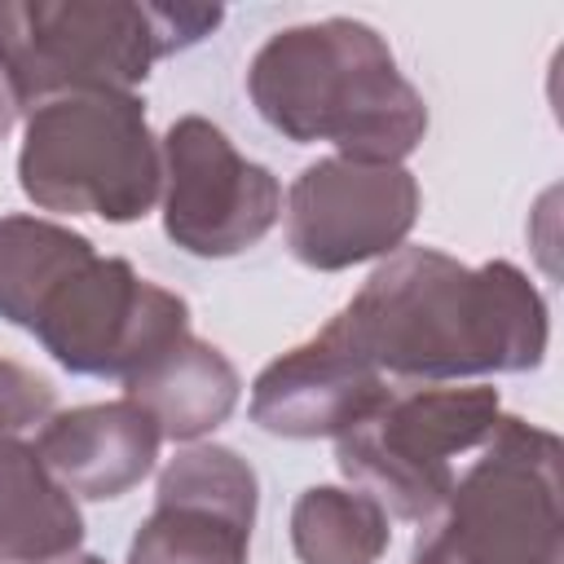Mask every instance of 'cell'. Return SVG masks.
Returning <instances> with one entry per match:
<instances>
[{"mask_svg":"<svg viewBox=\"0 0 564 564\" xmlns=\"http://www.w3.org/2000/svg\"><path fill=\"white\" fill-rule=\"evenodd\" d=\"M352 348L392 379L458 383L524 375L546 357V300L511 260L463 264L436 247H397L335 313Z\"/></svg>","mask_w":564,"mask_h":564,"instance_id":"6da1fadb","label":"cell"},{"mask_svg":"<svg viewBox=\"0 0 564 564\" xmlns=\"http://www.w3.org/2000/svg\"><path fill=\"white\" fill-rule=\"evenodd\" d=\"M247 97L286 141H330L352 163H401L427 137L419 88L388 40L357 18L273 31L247 66Z\"/></svg>","mask_w":564,"mask_h":564,"instance_id":"7a4b0ae2","label":"cell"},{"mask_svg":"<svg viewBox=\"0 0 564 564\" xmlns=\"http://www.w3.org/2000/svg\"><path fill=\"white\" fill-rule=\"evenodd\" d=\"M216 4L0 0V70L31 115L70 93H132L154 62L207 40Z\"/></svg>","mask_w":564,"mask_h":564,"instance_id":"3957f363","label":"cell"},{"mask_svg":"<svg viewBox=\"0 0 564 564\" xmlns=\"http://www.w3.org/2000/svg\"><path fill=\"white\" fill-rule=\"evenodd\" d=\"M560 458L555 432L498 414L445 502L423 520L410 564H564Z\"/></svg>","mask_w":564,"mask_h":564,"instance_id":"277c9868","label":"cell"},{"mask_svg":"<svg viewBox=\"0 0 564 564\" xmlns=\"http://www.w3.org/2000/svg\"><path fill=\"white\" fill-rule=\"evenodd\" d=\"M18 185L40 212L132 225L163 189V154L137 93H70L26 115Z\"/></svg>","mask_w":564,"mask_h":564,"instance_id":"5b68a950","label":"cell"},{"mask_svg":"<svg viewBox=\"0 0 564 564\" xmlns=\"http://www.w3.org/2000/svg\"><path fill=\"white\" fill-rule=\"evenodd\" d=\"M498 414V388L485 383L388 388L335 436V463L388 516L423 524L445 502L463 463L485 445Z\"/></svg>","mask_w":564,"mask_h":564,"instance_id":"8992f818","label":"cell"},{"mask_svg":"<svg viewBox=\"0 0 564 564\" xmlns=\"http://www.w3.org/2000/svg\"><path fill=\"white\" fill-rule=\"evenodd\" d=\"M31 335L70 375L128 379L172 339L189 335V304L141 278L123 256L93 251L44 295Z\"/></svg>","mask_w":564,"mask_h":564,"instance_id":"52a82bcc","label":"cell"},{"mask_svg":"<svg viewBox=\"0 0 564 564\" xmlns=\"http://www.w3.org/2000/svg\"><path fill=\"white\" fill-rule=\"evenodd\" d=\"M163 234L198 256L225 260L256 247L282 216L278 176L247 159L225 128L203 115H181L163 141Z\"/></svg>","mask_w":564,"mask_h":564,"instance_id":"ba28073f","label":"cell"},{"mask_svg":"<svg viewBox=\"0 0 564 564\" xmlns=\"http://www.w3.org/2000/svg\"><path fill=\"white\" fill-rule=\"evenodd\" d=\"M423 194L401 163L317 159L286 194V247L304 269L339 273L405 247Z\"/></svg>","mask_w":564,"mask_h":564,"instance_id":"9c48e42d","label":"cell"},{"mask_svg":"<svg viewBox=\"0 0 564 564\" xmlns=\"http://www.w3.org/2000/svg\"><path fill=\"white\" fill-rule=\"evenodd\" d=\"M260 485L229 445H185L159 471L154 511L123 564H247Z\"/></svg>","mask_w":564,"mask_h":564,"instance_id":"30bf717a","label":"cell"},{"mask_svg":"<svg viewBox=\"0 0 564 564\" xmlns=\"http://www.w3.org/2000/svg\"><path fill=\"white\" fill-rule=\"evenodd\" d=\"M383 375L352 348L330 317L313 339L273 357L251 383V419L291 441H317L348 432L379 397Z\"/></svg>","mask_w":564,"mask_h":564,"instance_id":"8fae6325","label":"cell"},{"mask_svg":"<svg viewBox=\"0 0 564 564\" xmlns=\"http://www.w3.org/2000/svg\"><path fill=\"white\" fill-rule=\"evenodd\" d=\"M35 454L70 498L106 502L141 485L159 458V423L137 401H97L53 414L35 432Z\"/></svg>","mask_w":564,"mask_h":564,"instance_id":"7c38bea8","label":"cell"},{"mask_svg":"<svg viewBox=\"0 0 564 564\" xmlns=\"http://www.w3.org/2000/svg\"><path fill=\"white\" fill-rule=\"evenodd\" d=\"M238 392L242 379L234 361L198 335L172 339L163 352H154L141 370L123 379V397L137 401L159 423V436L185 445L216 432L234 414Z\"/></svg>","mask_w":564,"mask_h":564,"instance_id":"4fadbf2b","label":"cell"},{"mask_svg":"<svg viewBox=\"0 0 564 564\" xmlns=\"http://www.w3.org/2000/svg\"><path fill=\"white\" fill-rule=\"evenodd\" d=\"M84 542L75 498L53 480L26 436L0 445V564H53Z\"/></svg>","mask_w":564,"mask_h":564,"instance_id":"5bb4252c","label":"cell"},{"mask_svg":"<svg viewBox=\"0 0 564 564\" xmlns=\"http://www.w3.org/2000/svg\"><path fill=\"white\" fill-rule=\"evenodd\" d=\"M97 247L88 234L44 216H0V317L31 330L44 295Z\"/></svg>","mask_w":564,"mask_h":564,"instance_id":"9a60e30c","label":"cell"},{"mask_svg":"<svg viewBox=\"0 0 564 564\" xmlns=\"http://www.w3.org/2000/svg\"><path fill=\"white\" fill-rule=\"evenodd\" d=\"M392 529L366 489L308 485L291 507V546L300 564H379Z\"/></svg>","mask_w":564,"mask_h":564,"instance_id":"2e32d148","label":"cell"},{"mask_svg":"<svg viewBox=\"0 0 564 564\" xmlns=\"http://www.w3.org/2000/svg\"><path fill=\"white\" fill-rule=\"evenodd\" d=\"M57 414V388L22 361L0 357V445L40 432Z\"/></svg>","mask_w":564,"mask_h":564,"instance_id":"e0dca14e","label":"cell"},{"mask_svg":"<svg viewBox=\"0 0 564 564\" xmlns=\"http://www.w3.org/2000/svg\"><path fill=\"white\" fill-rule=\"evenodd\" d=\"M18 115H22V106H18V97H13V88H9V79H4V70H0V141L13 132Z\"/></svg>","mask_w":564,"mask_h":564,"instance_id":"ac0fdd59","label":"cell"},{"mask_svg":"<svg viewBox=\"0 0 564 564\" xmlns=\"http://www.w3.org/2000/svg\"><path fill=\"white\" fill-rule=\"evenodd\" d=\"M53 564H106L101 555H88V551H75V555H66V560H53Z\"/></svg>","mask_w":564,"mask_h":564,"instance_id":"d6986e66","label":"cell"}]
</instances>
